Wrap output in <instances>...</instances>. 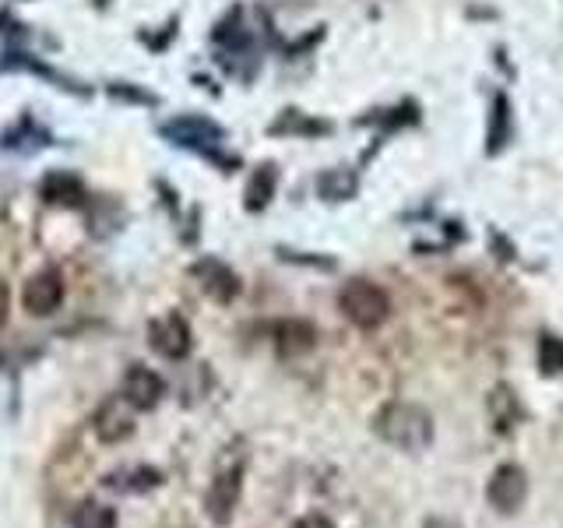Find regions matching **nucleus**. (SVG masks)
Returning <instances> with one entry per match:
<instances>
[{"instance_id": "f257e3e1", "label": "nucleus", "mask_w": 563, "mask_h": 528, "mask_svg": "<svg viewBox=\"0 0 563 528\" xmlns=\"http://www.w3.org/2000/svg\"><path fill=\"white\" fill-rule=\"evenodd\" d=\"M374 433L398 451H427L433 444V416L416 402H387L374 419Z\"/></svg>"}, {"instance_id": "f03ea898", "label": "nucleus", "mask_w": 563, "mask_h": 528, "mask_svg": "<svg viewBox=\"0 0 563 528\" xmlns=\"http://www.w3.org/2000/svg\"><path fill=\"white\" fill-rule=\"evenodd\" d=\"M339 310L349 324L369 331V328H380L387 317H391V299H387V293L377 286V282L352 278L339 293Z\"/></svg>"}, {"instance_id": "7ed1b4c3", "label": "nucleus", "mask_w": 563, "mask_h": 528, "mask_svg": "<svg viewBox=\"0 0 563 528\" xmlns=\"http://www.w3.org/2000/svg\"><path fill=\"white\" fill-rule=\"evenodd\" d=\"M240 490H243V458H236V462L229 458V462L219 465L216 480H211V486H208V497H205L208 518L219 528L233 521L236 504H240Z\"/></svg>"}, {"instance_id": "20e7f679", "label": "nucleus", "mask_w": 563, "mask_h": 528, "mask_svg": "<svg viewBox=\"0 0 563 528\" xmlns=\"http://www.w3.org/2000/svg\"><path fill=\"white\" fill-rule=\"evenodd\" d=\"M525 497H528V475L521 465L507 462L489 475L486 501L493 504V510H500V515H515V510L525 504Z\"/></svg>"}, {"instance_id": "39448f33", "label": "nucleus", "mask_w": 563, "mask_h": 528, "mask_svg": "<svg viewBox=\"0 0 563 528\" xmlns=\"http://www.w3.org/2000/svg\"><path fill=\"white\" fill-rule=\"evenodd\" d=\"M163 395H166V381L158 377L155 370L134 363L128 374H123V402H128L131 409L148 413V409H155L158 402H163Z\"/></svg>"}, {"instance_id": "423d86ee", "label": "nucleus", "mask_w": 563, "mask_h": 528, "mask_svg": "<svg viewBox=\"0 0 563 528\" xmlns=\"http://www.w3.org/2000/svg\"><path fill=\"white\" fill-rule=\"evenodd\" d=\"M92 433L102 440V444H120V440H128L134 433V409L123 398L102 402L92 416Z\"/></svg>"}, {"instance_id": "0eeeda50", "label": "nucleus", "mask_w": 563, "mask_h": 528, "mask_svg": "<svg viewBox=\"0 0 563 528\" xmlns=\"http://www.w3.org/2000/svg\"><path fill=\"white\" fill-rule=\"evenodd\" d=\"M148 339H152V345L163 352L166 360H187L190 349H194L190 324L184 321L180 314H169V317H163V321H152Z\"/></svg>"}, {"instance_id": "6e6552de", "label": "nucleus", "mask_w": 563, "mask_h": 528, "mask_svg": "<svg viewBox=\"0 0 563 528\" xmlns=\"http://www.w3.org/2000/svg\"><path fill=\"white\" fill-rule=\"evenodd\" d=\"M22 304L32 317H49L64 304V278L60 272H40L25 282V293H22Z\"/></svg>"}, {"instance_id": "1a4fd4ad", "label": "nucleus", "mask_w": 563, "mask_h": 528, "mask_svg": "<svg viewBox=\"0 0 563 528\" xmlns=\"http://www.w3.org/2000/svg\"><path fill=\"white\" fill-rule=\"evenodd\" d=\"M194 275L201 278V289L211 296V299H219V304H229V299H236L240 293V278L233 275V268H225L222 261H198L194 264Z\"/></svg>"}, {"instance_id": "9d476101", "label": "nucleus", "mask_w": 563, "mask_h": 528, "mask_svg": "<svg viewBox=\"0 0 563 528\" xmlns=\"http://www.w3.org/2000/svg\"><path fill=\"white\" fill-rule=\"evenodd\" d=\"M317 345V331L310 321H282L275 324V349L282 356H303Z\"/></svg>"}, {"instance_id": "9b49d317", "label": "nucleus", "mask_w": 563, "mask_h": 528, "mask_svg": "<svg viewBox=\"0 0 563 528\" xmlns=\"http://www.w3.org/2000/svg\"><path fill=\"white\" fill-rule=\"evenodd\" d=\"M489 416H493V430H497V433H510V430L518 427L521 402H518V395L510 392L507 384L493 387V395H489Z\"/></svg>"}, {"instance_id": "f8f14e48", "label": "nucleus", "mask_w": 563, "mask_h": 528, "mask_svg": "<svg viewBox=\"0 0 563 528\" xmlns=\"http://www.w3.org/2000/svg\"><path fill=\"white\" fill-rule=\"evenodd\" d=\"M158 483H163V472L148 469V465H137V469H128V472H110V475H106V486L120 490V493H148Z\"/></svg>"}, {"instance_id": "ddd939ff", "label": "nucleus", "mask_w": 563, "mask_h": 528, "mask_svg": "<svg viewBox=\"0 0 563 528\" xmlns=\"http://www.w3.org/2000/svg\"><path fill=\"white\" fill-rule=\"evenodd\" d=\"M40 190H43V198L49 205H81V198H85L81 180H78V176H70V173H49Z\"/></svg>"}, {"instance_id": "4468645a", "label": "nucleus", "mask_w": 563, "mask_h": 528, "mask_svg": "<svg viewBox=\"0 0 563 528\" xmlns=\"http://www.w3.org/2000/svg\"><path fill=\"white\" fill-rule=\"evenodd\" d=\"M163 131L180 141V145H201L205 138H219V128H211L205 120H173Z\"/></svg>"}, {"instance_id": "2eb2a0df", "label": "nucleus", "mask_w": 563, "mask_h": 528, "mask_svg": "<svg viewBox=\"0 0 563 528\" xmlns=\"http://www.w3.org/2000/svg\"><path fill=\"white\" fill-rule=\"evenodd\" d=\"M75 528H117V510H113V507H106V504L88 501V504L78 507Z\"/></svg>"}, {"instance_id": "dca6fc26", "label": "nucleus", "mask_w": 563, "mask_h": 528, "mask_svg": "<svg viewBox=\"0 0 563 528\" xmlns=\"http://www.w3.org/2000/svg\"><path fill=\"white\" fill-rule=\"evenodd\" d=\"M272 190H275V173L264 166L254 176V180H251V190H246V198H251V201H246V205H251V208H264V205H268V198H272Z\"/></svg>"}, {"instance_id": "f3484780", "label": "nucleus", "mask_w": 563, "mask_h": 528, "mask_svg": "<svg viewBox=\"0 0 563 528\" xmlns=\"http://www.w3.org/2000/svg\"><path fill=\"white\" fill-rule=\"evenodd\" d=\"M539 356H542V370H545V374H556V370H563V342L553 339V334H545Z\"/></svg>"}, {"instance_id": "a211bd4d", "label": "nucleus", "mask_w": 563, "mask_h": 528, "mask_svg": "<svg viewBox=\"0 0 563 528\" xmlns=\"http://www.w3.org/2000/svg\"><path fill=\"white\" fill-rule=\"evenodd\" d=\"M8 310H11V289H8V282L0 278V328L8 324Z\"/></svg>"}, {"instance_id": "6ab92c4d", "label": "nucleus", "mask_w": 563, "mask_h": 528, "mask_svg": "<svg viewBox=\"0 0 563 528\" xmlns=\"http://www.w3.org/2000/svg\"><path fill=\"white\" fill-rule=\"evenodd\" d=\"M292 528H334V521L324 518V515H307V518H299Z\"/></svg>"}]
</instances>
